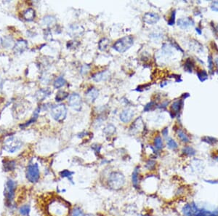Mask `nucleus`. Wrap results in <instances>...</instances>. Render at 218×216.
Listing matches in <instances>:
<instances>
[{"label": "nucleus", "mask_w": 218, "mask_h": 216, "mask_svg": "<svg viewBox=\"0 0 218 216\" xmlns=\"http://www.w3.org/2000/svg\"><path fill=\"white\" fill-rule=\"evenodd\" d=\"M196 32H198L199 34H202V32H201V29L199 28H196Z\"/></svg>", "instance_id": "obj_41"}, {"label": "nucleus", "mask_w": 218, "mask_h": 216, "mask_svg": "<svg viewBox=\"0 0 218 216\" xmlns=\"http://www.w3.org/2000/svg\"><path fill=\"white\" fill-rule=\"evenodd\" d=\"M138 216H151V215L149 213H142L140 214Z\"/></svg>", "instance_id": "obj_42"}, {"label": "nucleus", "mask_w": 218, "mask_h": 216, "mask_svg": "<svg viewBox=\"0 0 218 216\" xmlns=\"http://www.w3.org/2000/svg\"><path fill=\"white\" fill-rule=\"evenodd\" d=\"M140 175V168L139 166H137L133 170L132 175H131V183H132V186L137 189L140 188L141 182H142Z\"/></svg>", "instance_id": "obj_10"}, {"label": "nucleus", "mask_w": 218, "mask_h": 216, "mask_svg": "<svg viewBox=\"0 0 218 216\" xmlns=\"http://www.w3.org/2000/svg\"><path fill=\"white\" fill-rule=\"evenodd\" d=\"M181 211L184 216H218V207L215 210L210 211L204 208H200L194 201L184 205Z\"/></svg>", "instance_id": "obj_1"}, {"label": "nucleus", "mask_w": 218, "mask_h": 216, "mask_svg": "<svg viewBox=\"0 0 218 216\" xmlns=\"http://www.w3.org/2000/svg\"><path fill=\"white\" fill-rule=\"evenodd\" d=\"M90 216H94V215H90Z\"/></svg>", "instance_id": "obj_45"}, {"label": "nucleus", "mask_w": 218, "mask_h": 216, "mask_svg": "<svg viewBox=\"0 0 218 216\" xmlns=\"http://www.w3.org/2000/svg\"><path fill=\"white\" fill-rule=\"evenodd\" d=\"M215 63L218 66V58H215Z\"/></svg>", "instance_id": "obj_44"}, {"label": "nucleus", "mask_w": 218, "mask_h": 216, "mask_svg": "<svg viewBox=\"0 0 218 216\" xmlns=\"http://www.w3.org/2000/svg\"><path fill=\"white\" fill-rule=\"evenodd\" d=\"M134 116V112L131 109H124L120 114V119L124 123H127L132 120Z\"/></svg>", "instance_id": "obj_12"}, {"label": "nucleus", "mask_w": 218, "mask_h": 216, "mask_svg": "<svg viewBox=\"0 0 218 216\" xmlns=\"http://www.w3.org/2000/svg\"><path fill=\"white\" fill-rule=\"evenodd\" d=\"M175 15H176L175 10H174V11L172 12V13L171 18H170V19H169V21H168V24H169V25H170V26H172V25H174V21H175Z\"/></svg>", "instance_id": "obj_35"}, {"label": "nucleus", "mask_w": 218, "mask_h": 216, "mask_svg": "<svg viewBox=\"0 0 218 216\" xmlns=\"http://www.w3.org/2000/svg\"><path fill=\"white\" fill-rule=\"evenodd\" d=\"M177 134L178 138H180V140H181L182 142H183L185 143L190 142V138H189L188 135H187L185 132L182 131V130H177Z\"/></svg>", "instance_id": "obj_26"}, {"label": "nucleus", "mask_w": 218, "mask_h": 216, "mask_svg": "<svg viewBox=\"0 0 218 216\" xmlns=\"http://www.w3.org/2000/svg\"><path fill=\"white\" fill-rule=\"evenodd\" d=\"M47 210L52 216H68L70 213L68 205L59 199H55L51 201Z\"/></svg>", "instance_id": "obj_3"}, {"label": "nucleus", "mask_w": 218, "mask_h": 216, "mask_svg": "<svg viewBox=\"0 0 218 216\" xmlns=\"http://www.w3.org/2000/svg\"><path fill=\"white\" fill-rule=\"evenodd\" d=\"M51 116L55 121L61 122L66 119L67 115V109L63 104L54 106L51 109Z\"/></svg>", "instance_id": "obj_7"}, {"label": "nucleus", "mask_w": 218, "mask_h": 216, "mask_svg": "<svg viewBox=\"0 0 218 216\" xmlns=\"http://www.w3.org/2000/svg\"><path fill=\"white\" fill-rule=\"evenodd\" d=\"M68 96V93L65 92V91H59V92L57 93V95H56V97H55L56 101H58V102H59V101H63V100L66 99Z\"/></svg>", "instance_id": "obj_30"}, {"label": "nucleus", "mask_w": 218, "mask_h": 216, "mask_svg": "<svg viewBox=\"0 0 218 216\" xmlns=\"http://www.w3.org/2000/svg\"><path fill=\"white\" fill-rule=\"evenodd\" d=\"M211 9L213 10V11L218 12V1H215L212 2L211 5Z\"/></svg>", "instance_id": "obj_36"}, {"label": "nucleus", "mask_w": 218, "mask_h": 216, "mask_svg": "<svg viewBox=\"0 0 218 216\" xmlns=\"http://www.w3.org/2000/svg\"><path fill=\"white\" fill-rule=\"evenodd\" d=\"M26 177L27 180L31 184H36L39 181L41 177L40 169L37 163H31L26 168Z\"/></svg>", "instance_id": "obj_4"}, {"label": "nucleus", "mask_w": 218, "mask_h": 216, "mask_svg": "<svg viewBox=\"0 0 218 216\" xmlns=\"http://www.w3.org/2000/svg\"><path fill=\"white\" fill-rule=\"evenodd\" d=\"M206 182L209 183V184H218V180H206Z\"/></svg>", "instance_id": "obj_40"}, {"label": "nucleus", "mask_w": 218, "mask_h": 216, "mask_svg": "<svg viewBox=\"0 0 218 216\" xmlns=\"http://www.w3.org/2000/svg\"><path fill=\"white\" fill-rule=\"evenodd\" d=\"M110 74L109 73V71H105L103 72H100L98 74H95L94 76H92L93 80H94L95 82H101V81H105L109 77Z\"/></svg>", "instance_id": "obj_15"}, {"label": "nucleus", "mask_w": 218, "mask_h": 216, "mask_svg": "<svg viewBox=\"0 0 218 216\" xmlns=\"http://www.w3.org/2000/svg\"><path fill=\"white\" fill-rule=\"evenodd\" d=\"M134 44V39L131 36H126L119 39L113 45V48L120 53L128 50Z\"/></svg>", "instance_id": "obj_6"}, {"label": "nucleus", "mask_w": 218, "mask_h": 216, "mask_svg": "<svg viewBox=\"0 0 218 216\" xmlns=\"http://www.w3.org/2000/svg\"><path fill=\"white\" fill-rule=\"evenodd\" d=\"M69 216H86L85 213L82 207L78 205H76L70 211Z\"/></svg>", "instance_id": "obj_17"}, {"label": "nucleus", "mask_w": 218, "mask_h": 216, "mask_svg": "<svg viewBox=\"0 0 218 216\" xmlns=\"http://www.w3.org/2000/svg\"><path fill=\"white\" fill-rule=\"evenodd\" d=\"M103 132L107 136H111V135H113L116 132V127L113 125H112V124H109V125H108L104 129Z\"/></svg>", "instance_id": "obj_32"}, {"label": "nucleus", "mask_w": 218, "mask_h": 216, "mask_svg": "<svg viewBox=\"0 0 218 216\" xmlns=\"http://www.w3.org/2000/svg\"><path fill=\"white\" fill-rule=\"evenodd\" d=\"M214 159H216V160H217V161H218V155H216V156H215V157H214Z\"/></svg>", "instance_id": "obj_43"}, {"label": "nucleus", "mask_w": 218, "mask_h": 216, "mask_svg": "<svg viewBox=\"0 0 218 216\" xmlns=\"http://www.w3.org/2000/svg\"><path fill=\"white\" fill-rule=\"evenodd\" d=\"M167 143L168 148L171 149L172 151H175L176 149H178V144L175 140H173V139L169 138L167 140Z\"/></svg>", "instance_id": "obj_28"}, {"label": "nucleus", "mask_w": 218, "mask_h": 216, "mask_svg": "<svg viewBox=\"0 0 218 216\" xmlns=\"http://www.w3.org/2000/svg\"><path fill=\"white\" fill-rule=\"evenodd\" d=\"M98 95H99V91L97 90V89L92 88L87 91L86 93V97L88 99L89 101H90L91 103H92L94 102L97 97H98Z\"/></svg>", "instance_id": "obj_14"}, {"label": "nucleus", "mask_w": 218, "mask_h": 216, "mask_svg": "<svg viewBox=\"0 0 218 216\" xmlns=\"http://www.w3.org/2000/svg\"><path fill=\"white\" fill-rule=\"evenodd\" d=\"M177 25L182 28H186L190 25H194V21L190 18H180L177 20Z\"/></svg>", "instance_id": "obj_16"}, {"label": "nucleus", "mask_w": 218, "mask_h": 216, "mask_svg": "<svg viewBox=\"0 0 218 216\" xmlns=\"http://www.w3.org/2000/svg\"><path fill=\"white\" fill-rule=\"evenodd\" d=\"M68 104L70 107L74 109L76 111H80L82 107V97L77 93H74L71 95L68 99Z\"/></svg>", "instance_id": "obj_9"}, {"label": "nucleus", "mask_w": 218, "mask_h": 216, "mask_svg": "<svg viewBox=\"0 0 218 216\" xmlns=\"http://www.w3.org/2000/svg\"><path fill=\"white\" fill-rule=\"evenodd\" d=\"M185 69H186L187 71L188 72H191L193 69V63H191V61H190V59H188L185 63Z\"/></svg>", "instance_id": "obj_34"}, {"label": "nucleus", "mask_w": 218, "mask_h": 216, "mask_svg": "<svg viewBox=\"0 0 218 216\" xmlns=\"http://www.w3.org/2000/svg\"><path fill=\"white\" fill-rule=\"evenodd\" d=\"M162 132L163 136L165 137V138H166V137H167V136H168V128H167V127L165 128V129H164V130H162V132Z\"/></svg>", "instance_id": "obj_39"}, {"label": "nucleus", "mask_w": 218, "mask_h": 216, "mask_svg": "<svg viewBox=\"0 0 218 216\" xmlns=\"http://www.w3.org/2000/svg\"><path fill=\"white\" fill-rule=\"evenodd\" d=\"M159 20V16L154 12H146L143 15V21L148 25H153Z\"/></svg>", "instance_id": "obj_11"}, {"label": "nucleus", "mask_w": 218, "mask_h": 216, "mask_svg": "<svg viewBox=\"0 0 218 216\" xmlns=\"http://www.w3.org/2000/svg\"><path fill=\"white\" fill-rule=\"evenodd\" d=\"M182 152L183 154L188 156V157H193L196 153V151L191 146H186L182 148Z\"/></svg>", "instance_id": "obj_23"}, {"label": "nucleus", "mask_w": 218, "mask_h": 216, "mask_svg": "<svg viewBox=\"0 0 218 216\" xmlns=\"http://www.w3.org/2000/svg\"><path fill=\"white\" fill-rule=\"evenodd\" d=\"M110 43V41L106 38L102 39L99 42V49L100 50H105L107 49L108 46H109Z\"/></svg>", "instance_id": "obj_29"}, {"label": "nucleus", "mask_w": 218, "mask_h": 216, "mask_svg": "<svg viewBox=\"0 0 218 216\" xmlns=\"http://www.w3.org/2000/svg\"><path fill=\"white\" fill-rule=\"evenodd\" d=\"M27 42L24 40H20L18 41L17 43H16L15 47V51L17 52V53H23L25 50L26 49L27 47Z\"/></svg>", "instance_id": "obj_20"}, {"label": "nucleus", "mask_w": 218, "mask_h": 216, "mask_svg": "<svg viewBox=\"0 0 218 216\" xmlns=\"http://www.w3.org/2000/svg\"><path fill=\"white\" fill-rule=\"evenodd\" d=\"M35 17V11L32 8H28L24 12V18L27 20H32Z\"/></svg>", "instance_id": "obj_24"}, {"label": "nucleus", "mask_w": 218, "mask_h": 216, "mask_svg": "<svg viewBox=\"0 0 218 216\" xmlns=\"http://www.w3.org/2000/svg\"><path fill=\"white\" fill-rule=\"evenodd\" d=\"M201 140L203 142L208 143L209 145H215L216 143H217V140L215 138H213V137H210V136H205L203 137L202 138H201Z\"/></svg>", "instance_id": "obj_31"}, {"label": "nucleus", "mask_w": 218, "mask_h": 216, "mask_svg": "<svg viewBox=\"0 0 218 216\" xmlns=\"http://www.w3.org/2000/svg\"><path fill=\"white\" fill-rule=\"evenodd\" d=\"M18 213L21 216H29L31 213V206L28 204L21 205L18 209Z\"/></svg>", "instance_id": "obj_19"}, {"label": "nucleus", "mask_w": 218, "mask_h": 216, "mask_svg": "<svg viewBox=\"0 0 218 216\" xmlns=\"http://www.w3.org/2000/svg\"><path fill=\"white\" fill-rule=\"evenodd\" d=\"M153 102H151V103H149L147 104L146 106H145V108H144V111H150V110H151V109H152V107L153 106Z\"/></svg>", "instance_id": "obj_38"}, {"label": "nucleus", "mask_w": 218, "mask_h": 216, "mask_svg": "<svg viewBox=\"0 0 218 216\" xmlns=\"http://www.w3.org/2000/svg\"><path fill=\"white\" fill-rule=\"evenodd\" d=\"M107 186L113 191H119L126 186V176L122 172L113 170L110 172L106 179Z\"/></svg>", "instance_id": "obj_2"}, {"label": "nucleus", "mask_w": 218, "mask_h": 216, "mask_svg": "<svg viewBox=\"0 0 218 216\" xmlns=\"http://www.w3.org/2000/svg\"><path fill=\"white\" fill-rule=\"evenodd\" d=\"M145 167L149 172L154 171V170H156V162L153 160V159H148L145 162Z\"/></svg>", "instance_id": "obj_22"}, {"label": "nucleus", "mask_w": 218, "mask_h": 216, "mask_svg": "<svg viewBox=\"0 0 218 216\" xmlns=\"http://www.w3.org/2000/svg\"><path fill=\"white\" fill-rule=\"evenodd\" d=\"M22 143L15 137H9L4 143V149L9 153H14L21 148Z\"/></svg>", "instance_id": "obj_8"}, {"label": "nucleus", "mask_w": 218, "mask_h": 216, "mask_svg": "<svg viewBox=\"0 0 218 216\" xmlns=\"http://www.w3.org/2000/svg\"><path fill=\"white\" fill-rule=\"evenodd\" d=\"M65 84H66V80H64V78L63 76H59L58 79H56L55 82H54V87H55L56 89H58L64 86Z\"/></svg>", "instance_id": "obj_27"}, {"label": "nucleus", "mask_w": 218, "mask_h": 216, "mask_svg": "<svg viewBox=\"0 0 218 216\" xmlns=\"http://www.w3.org/2000/svg\"><path fill=\"white\" fill-rule=\"evenodd\" d=\"M4 169L6 172H10L12 171L15 169L16 167V163L13 160H7L4 162Z\"/></svg>", "instance_id": "obj_21"}, {"label": "nucleus", "mask_w": 218, "mask_h": 216, "mask_svg": "<svg viewBox=\"0 0 218 216\" xmlns=\"http://www.w3.org/2000/svg\"><path fill=\"white\" fill-rule=\"evenodd\" d=\"M153 144H154V148L156 149V150L159 151V150H161V149H163L164 142H163V139L161 138V136L156 137Z\"/></svg>", "instance_id": "obj_25"}, {"label": "nucleus", "mask_w": 218, "mask_h": 216, "mask_svg": "<svg viewBox=\"0 0 218 216\" xmlns=\"http://www.w3.org/2000/svg\"><path fill=\"white\" fill-rule=\"evenodd\" d=\"M16 188H17V185L15 181L12 178H9L6 182L5 192H4L5 202L7 205H12L13 202L15 197Z\"/></svg>", "instance_id": "obj_5"}, {"label": "nucleus", "mask_w": 218, "mask_h": 216, "mask_svg": "<svg viewBox=\"0 0 218 216\" xmlns=\"http://www.w3.org/2000/svg\"><path fill=\"white\" fill-rule=\"evenodd\" d=\"M74 172L71 171V170L68 169L62 170V171L60 172L59 173V175L61 176L62 178H66V179H67L68 181L72 184H74Z\"/></svg>", "instance_id": "obj_13"}, {"label": "nucleus", "mask_w": 218, "mask_h": 216, "mask_svg": "<svg viewBox=\"0 0 218 216\" xmlns=\"http://www.w3.org/2000/svg\"><path fill=\"white\" fill-rule=\"evenodd\" d=\"M213 66H214V63H213L212 57V55H209V57H208V67L209 68V70L212 69Z\"/></svg>", "instance_id": "obj_37"}, {"label": "nucleus", "mask_w": 218, "mask_h": 216, "mask_svg": "<svg viewBox=\"0 0 218 216\" xmlns=\"http://www.w3.org/2000/svg\"><path fill=\"white\" fill-rule=\"evenodd\" d=\"M182 104H183V102H182V100H177V101H175L172 104V112H173V116L172 117H174L175 114H178V112L180 111V109L182 106Z\"/></svg>", "instance_id": "obj_18"}, {"label": "nucleus", "mask_w": 218, "mask_h": 216, "mask_svg": "<svg viewBox=\"0 0 218 216\" xmlns=\"http://www.w3.org/2000/svg\"><path fill=\"white\" fill-rule=\"evenodd\" d=\"M197 76L201 82H204L205 80H207L208 79V75H207V72L205 71H201V72H197Z\"/></svg>", "instance_id": "obj_33"}]
</instances>
